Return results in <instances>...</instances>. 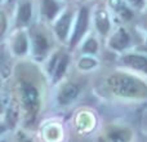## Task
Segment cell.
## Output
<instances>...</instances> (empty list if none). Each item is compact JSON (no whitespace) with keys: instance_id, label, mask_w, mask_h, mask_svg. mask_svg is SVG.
<instances>
[{"instance_id":"obj_1","label":"cell","mask_w":147,"mask_h":142,"mask_svg":"<svg viewBox=\"0 0 147 142\" xmlns=\"http://www.w3.org/2000/svg\"><path fill=\"white\" fill-rule=\"evenodd\" d=\"M109 87L115 94L121 97L147 96V87L134 78L123 74H115L109 79Z\"/></svg>"},{"instance_id":"obj_2","label":"cell","mask_w":147,"mask_h":142,"mask_svg":"<svg viewBox=\"0 0 147 142\" xmlns=\"http://www.w3.org/2000/svg\"><path fill=\"white\" fill-rule=\"evenodd\" d=\"M22 99L25 109L27 110L28 114L34 115L39 107V93L32 85L25 84L22 87Z\"/></svg>"},{"instance_id":"obj_3","label":"cell","mask_w":147,"mask_h":142,"mask_svg":"<svg viewBox=\"0 0 147 142\" xmlns=\"http://www.w3.org/2000/svg\"><path fill=\"white\" fill-rule=\"evenodd\" d=\"M86 26H88V12L86 9H81L79 12V17H78V23H76V28H75V32H74V36L71 39V47L75 45L80 38L83 36V34L85 32L86 30Z\"/></svg>"},{"instance_id":"obj_4","label":"cell","mask_w":147,"mask_h":142,"mask_svg":"<svg viewBox=\"0 0 147 142\" xmlns=\"http://www.w3.org/2000/svg\"><path fill=\"white\" fill-rule=\"evenodd\" d=\"M79 93V88L75 85V84H66V85L62 88V91L59 92L58 96V101L59 103L62 105H67L78 96Z\"/></svg>"},{"instance_id":"obj_5","label":"cell","mask_w":147,"mask_h":142,"mask_svg":"<svg viewBox=\"0 0 147 142\" xmlns=\"http://www.w3.org/2000/svg\"><path fill=\"white\" fill-rule=\"evenodd\" d=\"M124 62L128 66L133 67V69L141 70L143 72H147V58L142 56H136V54H129L124 58Z\"/></svg>"},{"instance_id":"obj_6","label":"cell","mask_w":147,"mask_h":142,"mask_svg":"<svg viewBox=\"0 0 147 142\" xmlns=\"http://www.w3.org/2000/svg\"><path fill=\"white\" fill-rule=\"evenodd\" d=\"M129 43V36L124 30H119L111 39V47L116 49H123Z\"/></svg>"},{"instance_id":"obj_7","label":"cell","mask_w":147,"mask_h":142,"mask_svg":"<svg viewBox=\"0 0 147 142\" xmlns=\"http://www.w3.org/2000/svg\"><path fill=\"white\" fill-rule=\"evenodd\" d=\"M130 138V133L127 129H114L109 133V142H128Z\"/></svg>"},{"instance_id":"obj_8","label":"cell","mask_w":147,"mask_h":142,"mask_svg":"<svg viewBox=\"0 0 147 142\" xmlns=\"http://www.w3.org/2000/svg\"><path fill=\"white\" fill-rule=\"evenodd\" d=\"M70 20H71V16H70V13H66V14H65L63 17H62L61 20L58 21V23H57L56 31H57V34H58V36H59L61 39H65V38H66L67 32H69Z\"/></svg>"},{"instance_id":"obj_9","label":"cell","mask_w":147,"mask_h":142,"mask_svg":"<svg viewBox=\"0 0 147 142\" xmlns=\"http://www.w3.org/2000/svg\"><path fill=\"white\" fill-rule=\"evenodd\" d=\"M96 22H97V27H98L99 32L106 34L110 28V22H109V16L105 10H99L96 14Z\"/></svg>"},{"instance_id":"obj_10","label":"cell","mask_w":147,"mask_h":142,"mask_svg":"<svg viewBox=\"0 0 147 142\" xmlns=\"http://www.w3.org/2000/svg\"><path fill=\"white\" fill-rule=\"evenodd\" d=\"M56 61H57V65H56V71H54V80H58L59 78L62 76V74L65 72L66 70V66L69 64V57L66 54H62L61 57H56Z\"/></svg>"},{"instance_id":"obj_11","label":"cell","mask_w":147,"mask_h":142,"mask_svg":"<svg viewBox=\"0 0 147 142\" xmlns=\"http://www.w3.org/2000/svg\"><path fill=\"white\" fill-rule=\"evenodd\" d=\"M34 43H35V53L36 54H39V56L45 54V52L48 51V41H47L45 36L41 35V34H38V35L35 36Z\"/></svg>"},{"instance_id":"obj_12","label":"cell","mask_w":147,"mask_h":142,"mask_svg":"<svg viewBox=\"0 0 147 142\" xmlns=\"http://www.w3.org/2000/svg\"><path fill=\"white\" fill-rule=\"evenodd\" d=\"M110 5H111V7L114 8V9L116 10V12L119 13L123 18H127V20H128V18L132 17L130 10L125 7V4L121 1V0H110Z\"/></svg>"},{"instance_id":"obj_13","label":"cell","mask_w":147,"mask_h":142,"mask_svg":"<svg viewBox=\"0 0 147 142\" xmlns=\"http://www.w3.org/2000/svg\"><path fill=\"white\" fill-rule=\"evenodd\" d=\"M41 10L48 18H52L58 10V5H57V3L54 0H44Z\"/></svg>"},{"instance_id":"obj_14","label":"cell","mask_w":147,"mask_h":142,"mask_svg":"<svg viewBox=\"0 0 147 142\" xmlns=\"http://www.w3.org/2000/svg\"><path fill=\"white\" fill-rule=\"evenodd\" d=\"M31 17V7L28 3H25L20 7V10H18V22L21 25L26 23Z\"/></svg>"},{"instance_id":"obj_15","label":"cell","mask_w":147,"mask_h":142,"mask_svg":"<svg viewBox=\"0 0 147 142\" xmlns=\"http://www.w3.org/2000/svg\"><path fill=\"white\" fill-rule=\"evenodd\" d=\"M26 51H27V40H26V36L21 34L14 41V52L17 54H23Z\"/></svg>"},{"instance_id":"obj_16","label":"cell","mask_w":147,"mask_h":142,"mask_svg":"<svg viewBox=\"0 0 147 142\" xmlns=\"http://www.w3.org/2000/svg\"><path fill=\"white\" fill-rule=\"evenodd\" d=\"M96 65H97V62L92 58H83L79 62V67L83 70H89V69H92V67H94Z\"/></svg>"},{"instance_id":"obj_17","label":"cell","mask_w":147,"mask_h":142,"mask_svg":"<svg viewBox=\"0 0 147 142\" xmlns=\"http://www.w3.org/2000/svg\"><path fill=\"white\" fill-rule=\"evenodd\" d=\"M97 51V43L96 40H93V39H90V40H88L85 43V45H84V52H89V53H94V52Z\"/></svg>"},{"instance_id":"obj_18","label":"cell","mask_w":147,"mask_h":142,"mask_svg":"<svg viewBox=\"0 0 147 142\" xmlns=\"http://www.w3.org/2000/svg\"><path fill=\"white\" fill-rule=\"evenodd\" d=\"M1 32H4V30H5V17H4V14L1 13Z\"/></svg>"},{"instance_id":"obj_19","label":"cell","mask_w":147,"mask_h":142,"mask_svg":"<svg viewBox=\"0 0 147 142\" xmlns=\"http://www.w3.org/2000/svg\"><path fill=\"white\" fill-rule=\"evenodd\" d=\"M130 3H132V4H134V5H141V3H142V0H129Z\"/></svg>"},{"instance_id":"obj_20","label":"cell","mask_w":147,"mask_h":142,"mask_svg":"<svg viewBox=\"0 0 147 142\" xmlns=\"http://www.w3.org/2000/svg\"><path fill=\"white\" fill-rule=\"evenodd\" d=\"M27 142H30V141H27Z\"/></svg>"}]
</instances>
